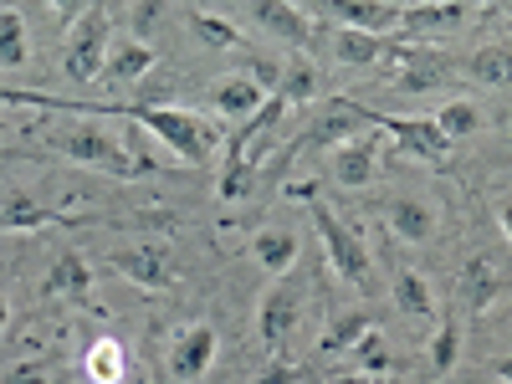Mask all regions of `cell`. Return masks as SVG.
Listing matches in <instances>:
<instances>
[{"label":"cell","mask_w":512,"mask_h":384,"mask_svg":"<svg viewBox=\"0 0 512 384\" xmlns=\"http://www.w3.org/2000/svg\"><path fill=\"white\" fill-rule=\"evenodd\" d=\"M47 154H62L72 164H88V169H103L108 180H144L154 159L149 154H128L113 134H103V128L93 123H77V128H57V134H47Z\"/></svg>","instance_id":"6da1fadb"},{"label":"cell","mask_w":512,"mask_h":384,"mask_svg":"<svg viewBox=\"0 0 512 384\" xmlns=\"http://www.w3.org/2000/svg\"><path fill=\"white\" fill-rule=\"evenodd\" d=\"M308 216H313V231H318V246H323V256H328V267L344 277L349 287L374 292V287H369V282H374V262H369V246L359 241V231H354L349 221H338L323 200L308 205Z\"/></svg>","instance_id":"7a4b0ae2"},{"label":"cell","mask_w":512,"mask_h":384,"mask_svg":"<svg viewBox=\"0 0 512 384\" xmlns=\"http://www.w3.org/2000/svg\"><path fill=\"white\" fill-rule=\"evenodd\" d=\"M113 52V21L103 6H88L77 21H67V41H62V77L67 82H93L108 67Z\"/></svg>","instance_id":"3957f363"},{"label":"cell","mask_w":512,"mask_h":384,"mask_svg":"<svg viewBox=\"0 0 512 384\" xmlns=\"http://www.w3.org/2000/svg\"><path fill=\"white\" fill-rule=\"evenodd\" d=\"M349 103H354V98H349ZM354 113H359L364 123H379L384 134L400 144V154H410V159H425V164H446V159H451V144H456V139L436 123V113H431V118H390V113L364 108V103H354Z\"/></svg>","instance_id":"277c9868"},{"label":"cell","mask_w":512,"mask_h":384,"mask_svg":"<svg viewBox=\"0 0 512 384\" xmlns=\"http://www.w3.org/2000/svg\"><path fill=\"white\" fill-rule=\"evenodd\" d=\"M303 303H308V282L297 277V267L287 277H272V287L262 292V308H256V333H262V344L277 349L282 338L297 328L303 318Z\"/></svg>","instance_id":"5b68a950"},{"label":"cell","mask_w":512,"mask_h":384,"mask_svg":"<svg viewBox=\"0 0 512 384\" xmlns=\"http://www.w3.org/2000/svg\"><path fill=\"white\" fill-rule=\"evenodd\" d=\"M241 6H246V16L262 26L267 36L287 41L292 52H308V47H318V41H323V26L308 11H297L292 0H241Z\"/></svg>","instance_id":"8992f818"},{"label":"cell","mask_w":512,"mask_h":384,"mask_svg":"<svg viewBox=\"0 0 512 384\" xmlns=\"http://www.w3.org/2000/svg\"><path fill=\"white\" fill-rule=\"evenodd\" d=\"M384 128L379 123H369L364 134H354V139H344L333 149V159H328V175L344 185V190H364V185H374L379 180V149H384Z\"/></svg>","instance_id":"52a82bcc"},{"label":"cell","mask_w":512,"mask_h":384,"mask_svg":"<svg viewBox=\"0 0 512 384\" xmlns=\"http://www.w3.org/2000/svg\"><path fill=\"white\" fill-rule=\"evenodd\" d=\"M512 292V277H507V267L497 262L492 251H477L472 262L461 267V282H456V303L466 308V313H487L497 297H507Z\"/></svg>","instance_id":"ba28073f"},{"label":"cell","mask_w":512,"mask_h":384,"mask_svg":"<svg viewBox=\"0 0 512 384\" xmlns=\"http://www.w3.org/2000/svg\"><path fill=\"white\" fill-rule=\"evenodd\" d=\"M400 36V31H395ZM451 72V57L446 52H431V47H410V41H400L395 47V77L384 82V88H395V93H410V98H420V93H431V88H441V77Z\"/></svg>","instance_id":"9c48e42d"},{"label":"cell","mask_w":512,"mask_h":384,"mask_svg":"<svg viewBox=\"0 0 512 384\" xmlns=\"http://www.w3.org/2000/svg\"><path fill=\"white\" fill-rule=\"evenodd\" d=\"M108 267L118 277H128L134 287H144V292H169L175 287V267H169L164 246H118V251H108Z\"/></svg>","instance_id":"30bf717a"},{"label":"cell","mask_w":512,"mask_h":384,"mask_svg":"<svg viewBox=\"0 0 512 384\" xmlns=\"http://www.w3.org/2000/svg\"><path fill=\"white\" fill-rule=\"evenodd\" d=\"M323 47L344 62V67H374V62H395L400 36H379V31H359V26H328L323 31Z\"/></svg>","instance_id":"8fae6325"},{"label":"cell","mask_w":512,"mask_h":384,"mask_svg":"<svg viewBox=\"0 0 512 384\" xmlns=\"http://www.w3.org/2000/svg\"><path fill=\"white\" fill-rule=\"evenodd\" d=\"M216 349H221V338L210 323L180 328L175 344H169V379H205L210 364H216Z\"/></svg>","instance_id":"7c38bea8"},{"label":"cell","mask_w":512,"mask_h":384,"mask_svg":"<svg viewBox=\"0 0 512 384\" xmlns=\"http://www.w3.org/2000/svg\"><path fill=\"white\" fill-rule=\"evenodd\" d=\"M323 16H333L338 26H359V31H379V36H395L405 6L400 0H313Z\"/></svg>","instance_id":"4fadbf2b"},{"label":"cell","mask_w":512,"mask_h":384,"mask_svg":"<svg viewBox=\"0 0 512 384\" xmlns=\"http://www.w3.org/2000/svg\"><path fill=\"white\" fill-rule=\"evenodd\" d=\"M384 221H390V231L405 246H425L441 231V210H436V200H425V195H400V200H390Z\"/></svg>","instance_id":"5bb4252c"},{"label":"cell","mask_w":512,"mask_h":384,"mask_svg":"<svg viewBox=\"0 0 512 384\" xmlns=\"http://www.w3.org/2000/svg\"><path fill=\"white\" fill-rule=\"evenodd\" d=\"M41 297H47V303L67 297V303L93 308V267L82 262L77 251H62L57 262H52V272H47V282H41Z\"/></svg>","instance_id":"9a60e30c"},{"label":"cell","mask_w":512,"mask_h":384,"mask_svg":"<svg viewBox=\"0 0 512 384\" xmlns=\"http://www.w3.org/2000/svg\"><path fill=\"white\" fill-rule=\"evenodd\" d=\"M251 256L267 277H287L297 262H303V236L287 231V226H267V231L251 236Z\"/></svg>","instance_id":"2e32d148"},{"label":"cell","mask_w":512,"mask_h":384,"mask_svg":"<svg viewBox=\"0 0 512 384\" xmlns=\"http://www.w3.org/2000/svg\"><path fill=\"white\" fill-rule=\"evenodd\" d=\"M472 11H477V0H410L400 16V31H456L472 21Z\"/></svg>","instance_id":"e0dca14e"},{"label":"cell","mask_w":512,"mask_h":384,"mask_svg":"<svg viewBox=\"0 0 512 384\" xmlns=\"http://www.w3.org/2000/svg\"><path fill=\"white\" fill-rule=\"evenodd\" d=\"M205 103L216 108L221 118H251L256 108L267 103V82H256V77H216L210 93H205Z\"/></svg>","instance_id":"ac0fdd59"},{"label":"cell","mask_w":512,"mask_h":384,"mask_svg":"<svg viewBox=\"0 0 512 384\" xmlns=\"http://www.w3.org/2000/svg\"><path fill=\"white\" fill-rule=\"evenodd\" d=\"M0 226H6L11 236H31V231H47V226H82V216H67V210H52V205H36L31 195H6Z\"/></svg>","instance_id":"d6986e66"},{"label":"cell","mask_w":512,"mask_h":384,"mask_svg":"<svg viewBox=\"0 0 512 384\" xmlns=\"http://www.w3.org/2000/svg\"><path fill=\"white\" fill-rule=\"evenodd\" d=\"M256 190V159L246 154V144L226 139V164H221V180H216V200L221 205H236Z\"/></svg>","instance_id":"ffe728a7"},{"label":"cell","mask_w":512,"mask_h":384,"mask_svg":"<svg viewBox=\"0 0 512 384\" xmlns=\"http://www.w3.org/2000/svg\"><path fill=\"white\" fill-rule=\"evenodd\" d=\"M390 292H395V308H400L405 318H431V313H436L431 277L415 272V267H390Z\"/></svg>","instance_id":"44dd1931"},{"label":"cell","mask_w":512,"mask_h":384,"mask_svg":"<svg viewBox=\"0 0 512 384\" xmlns=\"http://www.w3.org/2000/svg\"><path fill=\"white\" fill-rule=\"evenodd\" d=\"M149 67H154V47H149L144 36H134V41H113L103 77H108V82H139Z\"/></svg>","instance_id":"7402d4cb"},{"label":"cell","mask_w":512,"mask_h":384,"mask_svg":"<svg viewBox=\"0 0 512 384\" xmlns=\"http://www.w3.org/2000/svg\"><path fill=\"white\" fill-rule=\"evenodd\" d=\"M472 77L482 88H512V41H487L482 52H472Z\"/></svg>","instance_id":"603a6c76"},{"label":"cell","mask_w":512,"mask_h":384,"mask_svg":"<svg viewBox=\"0 0 512 384\" xmlns=\"http://www.w3.org/2000/svg\"><path fill=\"white\" fill-rule=\"evenodd\" d=\"M82 374H88L93 384H118L128 374L118 338H98V344H88V354H82Z\"/></svg>","instance_id":"cb8c5ba5"},{"label":"cell","mask_w":512,"mask_h":384,"mask_svg":"<svg viewBox=\"0 0 512 384\" xmlns=\"http://www.w3.org/2000/svg\"><path fill=\"white\" fill-rule=\"evenodd\" d=\"M318 67L308 62V57H292L287 67H282V82H277V93L292 103V108H303V103H313L318 98Z\"/></svg>","instance_id":"d4e9b609"},{"label":"cell","mask_w":512,"mask_h":384,"mask_svg":"<svg viewBox=\"0 0 512 384\" xmlns=\"http://www.w3.org/2000/svg\"><path fill=\"white\" fill-rule=\"evenodd\" d=\"M26 57H31L26 21H21V11H16V6H6V11H0V67L16 72V67H26Z\"/></svg>","instance_id":"484cf974"},{"label":"cell","mask_w":512,"mask_h":384,"mask_svg":"<svg viewBox=\"0 0 512 384\" xmlns=\"http://www.w3.org/2000/svg\"><path fill=\"white\" fill-rule=\"evenodd\" d=\"M354 369H359V374H374V379L400 374V359L384 349V333H379V328H369L359 344H354Z\"/></svg>","instance_id":"4316f807"},{"label":"cell","mask_w":512,"mask_h":384,"mask_svg":"<svg viewBox=\"0 0 512 384\" xmlns=\"http://www.w3.org/2000/svg\"><path fill=\"white\" fill-rule=\"evenodd\" d=\"M369 328H374V318H369V313H344V318H333V323H328V333L318 338V349H323V354H344V349H354V344H359V338H364Z\"/></svg>","instance_id":"83f0119b"},{"label":"cell","mask_w":512,"mask_h":384,"mask_svg":"<svg viewBox=\"0 0 512 384\" xmlns=\"http://www.w3.org/2000/svg\"><path fill=\"white\" fill-rule=\"evenodd\" d=\"M185 21H190V31L205 41V47H241V31H236L226 16H210V11L185 6Z\"/></svg>","instance_id":"f1b7e54d"},{"label":"cell","mask_w":512,"mask_h":384,"mask_svg":"<svg viewBox=\"0 0 512 384\" xmlns=\"http://www.w3.org/2000/svg\"><path fill=\"white\" fill-rule=\"evenodd\" d=\"M456 359H461V328H456V323H441V328H436V338H431V349H425L431 379L451 374V369H456Z\"/></svg>","instance_id":"f546056e"},{"label":"cell","mask_w":512,"mask_h":384,"mask_svg":"<svg viewBox=\"0 0 512 384\" xmlns=\"http://www.w3.org/2000/svg\"><path fill=\"white\" fill-rule=\"evenodd\" d=\"M436 123L446 128L451 139H466V134H472V128L482 123V108H477L472 98H451V103H446V108L436 113Z\"/></svg>","instance_id":"4dcf8cb0"},{"label":"cell","mask_w":512,"mask_h":384,"mask_svg":"<svg viewBox=\"0 0 512 384\" xmlns=\"http://www.w3.org/2000/svg\"><path fill=\"white\" fill-rule=\"evenodd\" d=\"M492 216H497L502 236L512 241V190H497V195H492Z\"/></svg>","instance_id":"1f68e13d"},{"label":"cell","mask_w":512,"mask_h":384,"mask_svg":"<svg viewBox=\"0 0 512 384\" xmlns=\"http://www.w3.org/2000/svg\"><path fill=\"white\" fill-rule=\"evenodd\" d=\"M159 21V0H144V6H134V31L149 36V26Z\"/></svg>","instance_id":"d6a6232c"},{"label":"cell","mask_w":512,"mask_h":384,"mask_svg":"<svg viewBox=\"0 0 512 384\" xmlns=\"http://www.w3.org/2000/svg\"><path fill=\"white\" fill-rule=\"evenodd\" d=\"M282 195H287V200H308V205H313V200H318V185H313V180H292Z\"/></svg>","instance_id":"836d02e7"},{"label":"cell","mask_w":512,"mask_h":384,"mask_svg":"<svg viewBox=\"0 0 512 384\" xmlns=\"http://www.w3.org/2000/svg\"><path fill=\"white\" fill-rule=\"evenodd\" d=\"M47 6H52V11H62L67 21H77L82 11H88V0H47Z\"/></svg>","instance_id":"e575fe53"},{"label":"cell","mask_w":512,"mask_h":384,"mask_svg":"<svg viewBox=\"0 0 512 384\" xmlns=\"http://www.w3.org/2000/svg\"><path fill=\"white\" fill-rule=\"evenodd\" d=\"M36 374H41L36 364H11V369H6V379H11V384H16V379H36Z\"/></svg>","instance_id":"d590c367"},{"label":"cell","mask_w":512,"mask_h":384,"mask_svg":"<svg viewBox=\"0 0 512 384\" xmlns=\"http://www.w3.org/2000/svg\"><path fill=\"white\" fill-rule=\"evenodd\" d=\"M487 369H492L497 379H512V359H497V364H487Z\"/></svg>","instance_id":"8d00e7d4"},{"label":"cell","mask_w":512,"mask_h":384,"mask_svg":"<svg viewBox=\"0 0 512 384\" xmlns=\"http://www.w3.org/2000/svg\"><path fill=\"white\" fill-rule=\"evenodd\" d=\"M400 6H410V0H400Z\"/></svg>","instance_id":"74e56055"}]
</instances>
